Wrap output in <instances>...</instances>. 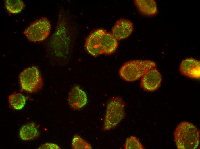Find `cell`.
I'll return each mask as SVG.
<instances>
[{
	"mask_svg": "<svg viewBox=\"0 0 200 149\" xmlns=\"http://www.w3.org/2000/svg\"><path fill=\"white\" fill-rule=\"evenodd\" d=\"M106 32L103 29H97L92 31L87 37L85 43V49L92 56L96 57L101 54L100 41Z\"/></svg>",
	"mask_w": 200,
	"mask_h": 149,
	"instance_id": "52a82bcc",
	"label": "cell"
},
{
	"mask_svg": "<svg viewBox=\"0 0 200 149\" xmlns=\"http://www.w3.org/2000/svg\"><path fill=\"white\" fill-rule=\"evenodd\" d=\"M134 2L139 11L147 16L156 15L158 10L156 1L154 0H135Z\"/></svg>",
	"mask_w": 200,
	"mask_h": 149,
	"instance_id": "4fadbf2b",
	"label": "cell"
},
{
	"mask_svg": "<svg viewBox=\"0 0 200 149\" xmlns=\"http://www.w3.org/2000/svg\"><path fill=\"white\" fill-rule=\"evenodd\" d=\"M68 100L69 105L74 110H79L84 107L88 101L86 94L77 85L72 88L68 94Z\"/></svg>",
	"mask_w": 200,
	"mask_h": 149,
	"instance_id": "ba28073f",
	"label": "cell"
},
{
	"mask_svg": "<svg viewBox=\"0 0 200 149\" xmlns=\"http://www.w3.org/2000/svg\"><path fill=\"white\" fill-rule=\"evenodd\" d=\"M4 2L5 7L9 13L17 14L20 13L24 8V2L20 0H6Z\"/></svg>",
	"mask_w": 200,
	"mask_h": 149,
	"instance_id": "9a60e30c",
	"label": "cell"
},
{
	"mask_svg": "<svg viewBox=\"0 0 200 149\" xmlns=\"http://www.w3.org/2000/svg\"><path fill=\"white\" fill-rule=\"evenodd\" d=\"M200 70V62L192 57L184 60L179 68L180 72L182 75L191 78H199Z\"/></svg>",
	"mask_w": 200,
	"mask_h": 149,
	"instance_id": "30bf717a",
	"label": "cell"
},
{
	"mask_svg": "<svg viewBox=\"0 0 200 149\" xmlns=\"http://www.w3.org/2000/svg\"><path fill=\"white\" fill-rule=\"evenodd\" d=\"M26 101L25 97L20 93H14L8 97L9 106L13 109L20 110L24 107Z\"/></svg>",
	"mask_w": 200,
	"mask_h": 149,
	"instance_id": "5bb4252c",
	"label": "cell"
},
{
	"mask_svg": "<svg viewBox=\"0 0 200 149\" xmlns=\"http://www.w3.org/2000/svg\"><path fill=\"white\" fill-rule=\"evenodd\" d=\"M162 81L161 75L156 67L151 69L143 75L140 85L144 90L153 92L159 89Z\"/></svg>",
	"mask_w": 200,
	"mask_h": 149,
	"instance_id": "8992f818",
	"label": "cell"
},
{
	"mask_svg": "<svg viewBox=\"0 0 200 149\" xmlns=\"http://www.w3.org/2000/svg\"><path fill=\"white\" fill-rule=\"evenodd\" d=\"M72 147L73 149H91V145L80 136L75 134L72 142Z\"/></svg>",
	"mask_w": 200,
	"mask_h": 149,
	"instance_id": "2e32d148",
	"label": "cell"
},
{
	"mask_svg": "<svg viewBox=\"0 0 200 149\" xmlns=\"http://www.w3.org/2000/svg\"><path fill=\"white\" fill-rule=\"evenodd\" d=\"M174 141L179 149H195L200 142V132L193 124L187 121L180 123L174 132Z\"/></svg>",
	"mask_w": 200,
	"mask_h": 149,
	"instance_id": "6da1fadb",
	"label": "cell"
},
{
	"mask_svg": "<svg viewBox=\"0 0 200 149\" xmlns=\"http://www.w3.org/2000/svg\"><path fill=\"white\" fill-rule=\"evenodd\" d=\"M100 44L101 54L109 55L116 51L118 42L111 33L106 32L101 38Z\"/></svg>",
	"mask_w": 200,
	"mask_h": 149,
	"instance_id": "8fae6325",
	"label": "cell"
},
{
	"mask_svg": "<svg viewBox=\"0 0 200 149\" xmlns=\"http://www.w3.org/2000/svg\"><path fill=\"white\" fill-rule=\"evenodd\" d=\"M40 134L36 123L31 122L26 123L21 127L19 130V136L22 140L28 141L37 138Z\"/></svg>",
	"mask_w": 200,
	"mask_h": 149,
	"instance_id": "7c38bea8",
	"label": "cell"
},
{
	"mask_svg": "<svg viewBox=\"0 0 200 149\" xmlns=\"http://www.w3.org/2000/svg\"><path fill=\"white\" fill-rule=\"evenodd\" d=\"M39 149H61L57 145L53 143H46L40 146Z\"/></svg>",
	"mask_w": 200,
	"mask_h": 149,
	"instance_id": "ac0fdd59",
	"label": "cell"
},
{
	"mask_svg": "<svg viewBox=\"0 0 200 149\" xmlns=\"http://www.w3.org/2000/svg\"><path fill=\"white\" fill-rule=\"evenodd\" d=\"M21 89L29 93H36L43 86V81L37 66H33L24 69L19 76Z\"/></svg>",
	"mask_w": 200,
	"mask_h": 149,
	"instance_id": "277c9868",
	"label": "cell"
},
{
	"mask_svg": "<svg viewBox=\"0 0 200 149\" xmlns=\"http://www.w3.org/2000/svg\"><path fill=\"white\" fill-rule=\"evenodd\" d=\"M125 149H145L140 142L139 139L136 137L132 136L127 138L124 145Z\"/></svg>",
	"mask_w": 200,
	"mask_h": 149,
	"instance_id": "e0dca14e",
	"label": "cell"
},
{
	"mask_svg": "<svg viewBox=\"0 0 200 149\" xmlns=\"http://www.w3.org/2000/svg\"><path fill=\"white\" fill-rule=\"evenodd\" d=\"M51 26L48 19L42 17L31 23L24 30L23 34L30 41H42L49 36Z\"/></svg>",
	"mask_w": 200,
	"mask_h": 149,
	"instance_id": "5b68a950",
	"label": "cell"
},
{
	"mask_svg": "<svg viewBox=\"0 0 200 149\" xmlns=\"http://www.w3.org/2000/svg\"><path fill=\"white\" fill-rule=\"evenodd\" d=\"M125 104L119 97H112L108 102L103 129L109 130L115 128L125 117Z\"/></svg>",
	"mask_w": 200,
	"mask_h": 149,
	"instance_id": "3957f363",
	"label": "cell"
},
{
	"mask_svg": "<svg viewBox=\"0 0 200 149\" xmlns=\"http://www.w3.org/2000/svg\"><path fill=\"white\" fill-rule=\"evenodd\" d=\"M156 67V63L150 60H130L121 66L119 70V74L125 81L133 82L141 78L151 69Z\"/></svg>",
	"mask_w": 200,
	"mask_h": 149,
	"instance_id": "7a4b0ae2",
	"label": "cell"
},
{
	"mask_svg": "<svg viewBox=\"0 0 200 149\" xmlns=\"http://www.w3.org/2000/svg\"><path fill=\"white\" fill-rule=\"evenodd\" d=\"M133 30L132 23L125 19H119L113 27L111 33L118 40L126 38L132 33Z\"/></svg>",
	"mask_w": 200,
	"mask_h": 149,
	"instance_id": "9c48e42d",
	"label": "cell"
}]
</instances>
